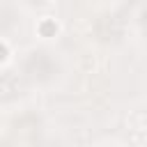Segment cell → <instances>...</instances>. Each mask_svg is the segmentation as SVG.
Here are the masks:
<instances>
[{
	"label": "cell",
	"mask_w": 147,
	"mask_h": 147,
	"mask_svg": "<svg viewBox=\"0 0 147 147\" xmlns=\"http://www.w3.org/2000/svg\"><path fill=\"white\" fill-rule=\"evenodd\" d=\"M23 74L30 80L46 83L57 74V62L48 51H32L23 62Z\"/></svg>",
	"instance_id": "cell-1"
},
{
	"label": "cell",
	"mask_w": 147,
	"mask_h": 147,
	"mask_svg": "<svg viewBox=\"0 0 147 147\" xmlns=\"http://www.w3.org/2000/svg\"><path fill=\"white\" fill-rule=\"evenodd\" d=\"M14 23H16V14H14V9H11L9 5L0 2V34L7 32V30H11Z\"/></svg>",
	"instance_id": "cell-2"
},
{
	"label": "cell",
	"mask_w": 147,
	"mask_h": 147,
	"mask_svg": "<svg viewBox=\"0 0 147 147\" xmlns=\"http://www.w3.org/2000/svg\"><path fill=\"white\" fill-rule=\"evenodd\" d=\"M140 25H142V30H145V34H147V9L142 11V18H140Z\"/></svg>",
	"instance_id": "cell-3"
},
{
	"label": "cell",
	"mask_w": 147,
	"mask_h": 147,
	"mask_svg": "<svg viewBox=\"0 0 147 147\" xmlns=\"http://www.w3.org/2000/svg\"><path fill=\"white\" fill-rule=\"evenodd\" d=\"M0 147H9V145H7V142H0Z\"/></svg>",
	"instance_id": "cell-4"
}]
</instances>
